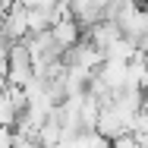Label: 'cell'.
Returning <instances> with one entry per match:
<instances>
[{
	"label": "cell",
	"mask_w": 148,
	"mask_h": 148,
	"mask_svg": "<svg viewBox=\"0 0 148 148\" xmlns=\"http://www.w3.org/2000/svg\"><path fill=\"white\" fill-rule=\"evenodd\" d=\"M13 123H16V107L3 88V82H0V126H13Z\"/></svg>",
	"instance_id": "cell-3"
},
{
	"label": "cell",
	"mask_w": 148,
	"mask_h": 148,
	"mask_svg": "<svg viewBox=\"0 0 148 148\" xmlns=\"http://www.w3.org/2000/svg\"><path fill=\"white\" fill-rule=\"evenodd\" d=\"M82 38H85L88 44H95L98 51H104V47H110V44L120 38V29L114 25V22H104V19H101V22H95L91 29L82 32Z\"/></svg>",
	"instance_id": "cell-2"
},
{
	"label": "cell",
	"mask_w": 148,
	"mask_h": 148,
	"mask_svg": "<svg viewBox=\"0 0 148 148\" xmlns=\"http://www.w3.org/2000/svg\"><path fill=\"white\" fill-rule=\"evenodd\" d=\"M16 145V132L13 126H0V148H13Z\"/></svg>",
	"instance_id": "cell-4"
},
{
	"label": "cell",
	"mask_w": 148,
	"mask_h": 148,
	"mask_svg": "<svg viewBox=\"0 0 148 148\" xmlns=\"http://www.w3.org/2000/svg\"><path fill=\"white\" fill-rule=\"evenodd\" d=\"M51 38H54V44L60 51H69V47H76L82 41V29H79L76 19H57L51 25Z\"/></svg>",
	"instance_id": "cell-1"
}]
</instances>
